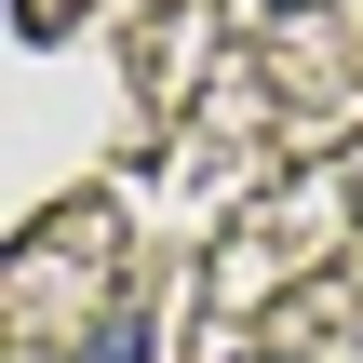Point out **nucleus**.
Segmentation results:
<instances>
[{"instance_id": "obj_2", "label": "nucleus", "mask_w": 363, "mask_h": 363, "mask_svg": "<svg viewBox=\"0 0 363 363\" xmlns=\"http://www.w3.org/2000/svg\"><path fill=\"white\" fill-rule=\"evenodd\" d=\"M269 13H310V0H269Z\"/></svg>"}, {"instance_id": "obj_1", "label": "nucleus", "mask_w": 363, "mask_h": 363, "mask_svg": "<svg viewBox=\"0 0 363 363\" xmlns=\"http://www.w3.org/2000/svg\"><path fill=\"white\" fill-rule=\"evenodd\" d=\"M81 363H162V337H148V310H108V323L81 337Z\"/></svg>"}]
</instances>
